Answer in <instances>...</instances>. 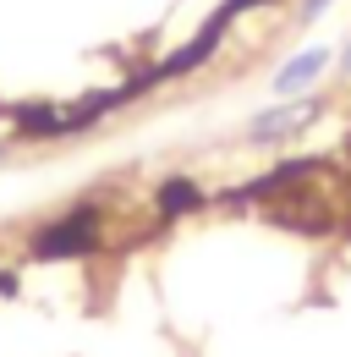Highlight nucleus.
<instances>
[{
    "mask_svg": "<svg viewBox=\"0 0 351 357\" xmlns=\"http://www.w3.org/2000/svg\"><path fill=\"white\" fill-rule=\"evenodd\" d=\"M324 116V99L318 93H297V99H280V105H263L258 116L247 121V143H263V149H274V143H286V137H297L302 127H313Z\"/></svg>",
    "mask_w": 351,
    "mask_h": 357,
    "instance_id": "nucleus-1",
    "label": "nucleus"
},
{
    "mask_svg": "<svg viewBox=\"0 0 351 357\" xmlns=\"http://www.w3.org/2000/svg\"><path fill=\"white\" fill-rule=\"evenodd\" d=\"M93 236H99V215L72 209L66 220H55V225H44V231H39L33 253H39V259H66V253H83V248H93Z\"/></svg>",
    "mask_w": 351,
    "mask_h": 357,
    "instance_id": "nucleus-2",
    "label": "nucleus"
},
{
    "mask_svg": "<svg viewBox=\"0 0 351 357\" xmlns=\"http://www.w3.org/2000/svg\"><path fill=\"white\" fill-rule=\"evenodd\" d=\"M329 61H335V55H329L324 45H307V50H297V55H291V61L269 77V89L280 93V99H297V93L318 89V77L329 72Z\"/></svg>",
    "mask_w": 351,
    "mask_h": 357,
    "instance_id": "nucleus-3",
    "label": "nucleus"
},
{
    "mask_svg": "<svg viewBox=\"0 0 351 357\" xmlns=\"http://www.w3.org/2000/svg\"><path fill=\"white\" fill-rule=\"evenodd\" d=\"M203 204V192H198V181H187V176H176L159 187V209L165 215H187V209H198Z\"/></svg>",
    "mask_w": 351,
    "mask_h": 357,
    "instance_id": "nucleus-4",
    "label": "nucleus"
},
{
    "mask_svg": "<svg viewBox=\"0 0 351 357\" xmlns=\"http://www.w3.org/2000/svg\"><path fill=\"white\" fill-rule=\"evenodd\" d=\"M329 6H335V0H302V6H297V11H302V22H318V17H324V11H329Z\"/></svg>",
    "mask_w": 351,
    "mask_h": 357,
    "instance_id": "nucleus-5",
    "label": "nucleus"
},
{
    "mask_svg": "<svg viewBox=\"0 0 351 357\" xmlns=\"http://www.w3.org/2000/svg\"><path fill=\"white\" fill-rule=\"evenodd\" d=\"M341 77L351 83V39H346V50H341Z\"/></svg>",
    "mask_w": 351,
    "mask_h": 357,
    "instance_id": "nucleus-6",
    "label": "nucleus"
},
{
    "mask_svg": "<svg viewBox=\"0 0 351 357\" xmlns=\"http://www.w3.org/2000/svg\"><path fill=\"white\" fill-rule=\"evenodd\" d=\"M0 154H6V149H0Z\"/></svg>",
    "mask_w": 351,
    "mask_h": 357,
    "instance_id": "nucleus-7",
    "label": "nucleus"
}]
</instances>
